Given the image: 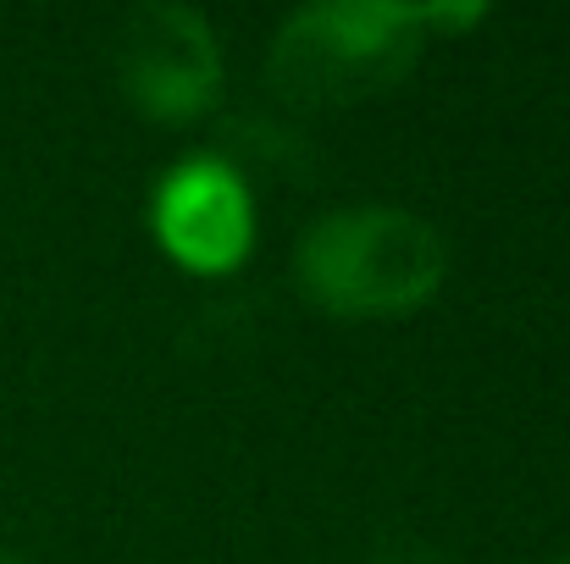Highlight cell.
Segmentation results:
<instances>
[{
    "instance_id": "7a4b0ae2",
    "label": "cell",
    "mask_w": 570,
    "mask_h": 564,
    "mask_svg": "<svg viewBox=\"0 0 570 564\" xmlns=\"http://www.w3.org/2000/svg\"><path fill=\"white\" fill-rule=\"evenodd\" d=\"M421 33H426V6L322 0L283 17L266 78L294 106H350L410 72Z\"/></svg>"
},
{
    "instance_id": "5b68a950",
    "label": "cell",
    "mask_w": 570,
    "mask_h": 564,
    "mask_svg": "<svg viewBox=\"0 0 570 564\" xmlns=\"http://www.w3.org/2000/svg\"><path fill=\"white\" fill-rule=\"evenodd\" d=\"M366 564H454L449 554H438V548H426V543H393V548H382L377 560Z\"/></svg>"
},
{
    "instance_id": "6da1fadb",
    "label": "cell",
    "mask_w": 570,
    "mask_h": 564,
    "mask_svg": "<svg viewBox=\"0 0 570 564\" xmlns=\"http://www.w3.org/2000/svg\"><path fill=\"white\" fill-rule=\"evenodd\" d=\"M449 277L443 232L399 205H350L305 227L294 249L299 294L344 321L410 316Z\"/></svg>"
},
{
    "instance_id": "277c9868",
    "label": "cell",
    "mask_w": 570,
    "mask_h": 564,
    "mask_svg": "<svg viewBox=\"0 0 570 564\" xmlns=\"http://www.w3.org/2000/svg\"><path fill=\"white\" fill-rule=\"evenodd\" d=\"M150 221H156L161 249L178 266H189V271H233L249 255V238H255L249 184L216 156H189V161H178L161 178Z\"/></svg>"
},
{
    "instance_id": "8992f818",
    "label": "cell",
    "mask_w": 570,
    "mask_h": 564,
    "mask_svg": "<svg viewBox=\"0 0 570 564\" xmlns=\"http://www.w3.org/2000/svg\"><path fill=\"white\" fill-rule=\"evenodd\" d=\"M0 564H22V560H17V554H6V548H0Z\"/></svg>"
},
{
    "instance_id": "52a82bcc",
    "label": "cell",
    "mask_w": 570,
    "mask_h": 564,
    "mask_svg": "<svg viewBox=\"0 0 570 564\" xmlns=\"http://www.w3.org/2000/svg\"><path fill=\"white\" fill-rule=\"evenodd\" d=\"M560 564H570V560H560Z\"/></svg>"
},
{
    "instance_id": "3957f363",
    "label": "cell",
    "mask_w": 570,
    "mask_h": 564,
    "mask_svg": "<svg viewBox=\"0 0 570 564\" xmlns=\"http://www.w3.org/2000/svg\"><path fill=\"white\" fill-rule=\"evenodd\" d=\"M117 83L156 122H194L222 89V44L205 11L178 0L134 6L117 22Z\"/></svg>"
}]
</instances>
